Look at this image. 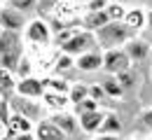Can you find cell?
<instances>
[{
	"label": "cell",
	"mask_w": 152,
	"mask_h": 140,
	"mask_svg": "<svg viewBox=\"0 0 152 140\" xmlns=\"http://www.w3.org/2000/svg\"><path fill=\"white\" fill-rule=\"evenodd\" d=\"M145 28L152 33V9H148V26H145Z\"/></svg>",
	"instance_id": "obj_34"
},
{
	"label": "cell",
	"mask_w": 152,
	"mask_h": 140,
	"mask_svg": "<svg viewBox=\"0 0 152 140\" xmlns=\"http://www.w3.org/2000/svg\"><path fill=\"white\" fill-rule=\"evenodd\" d=\"M68 98H70L73 105H80L82 100L89 98V86H84V84H73L70 91H68Z\"/></svg>",
	"instance_id": "obj_22"
},
{
	"label": "cell",
	"mask_w": 152,
	"mask_h": 140,
	"mask_svg": "<svg viewBox=\"0 0 152 140\" xmlns=\"http://www.w3.org/2000/svg\"><path fill=\"white\" fill-rule=\"evenodd\" d=\"M23 40L28 44H35V47H49V42L54 40V33L42 17H35V19H28V23H26Z\"/></svg>",
	"instance_id": "obj_3"
},
{
	"label": "cell",
	"mask_w": 152,
	"mask_h": 140,
	"mask_svg": "<svg viewBox=\"0 0 152 140\" xmlns=\"http://www.w3.org/2000/svg\"><path fill=\"white\" fill-rule=\"evenodd\" d=\"M10 105H12L14 112L26 115L28 119H40L45 115V107L38 103V98H23V96L17 94V98H10Z\"/></svg>",
	"instance_id": "obj_8"
},
{
	"label": "cell",
	"mask_w": 152,
	"mask_h": 140,
	"mask_svg": "<svg viewBox=\"0 0 152 140\" xmlns=\"http://www.w3.org/2000/svg\"><path fill=\"white\" fill-rule=\"evenodd\" d=\"M110 0H89L87 2V12H98V9H105Z\"/></svg>",
	"instance_id": "obj_30"
},
{
	"label": "cell",
	"mask_w": 152,
	"mask_h": 140,
	"mask_svg": "<svg viewBox=\"0 0 152 140\" xmlns=\"http://www.w3.org/2000/svg\"><path fill=\"white\" fill-rule=\"evenodd\" d=\"M89 110H98V103H96L91 96H89L87 100H82L80 105H75V112H77V115H80V112H89Z\"/></svg>",
	"instance_id": "obj_29"
},
{
	"label": "cell",
	"mask_w": 152,
	"mask_h": 140,
	"mask_svg": "<svg viewBox=\"0 0 152 140\" xmlns=\"http://www.w3.org/2000/svg\"><path fill=\"white\" fill-rule=\"evenodd\" d=\"M5 128H7V136H12V138L19 136V133H31L33 131V119H28L21 112H12V117L5 124Z\"/></svg>",
	"instance_id": "obj_12"
},
{
	"label": "cell",
	"mask_w": 152,
	"mask_h": 140,
	"mask_svg": "<svg viewBox=\"0 0 152 140\" xmlns=\"http://www.w3.org/2000/svg\"><path fill=\"white\" fill-rule=\"evenodd\" d=\"M33 133H35L38 140H66V133H63L52 119H40Z\"/></svg>",
	"instance_id": "obj_11"
},
{
	"label": "cell",
	"mask_w": 152,
	"mask_h": 140,
	"mask_svg": "<svg viewBox=\"0 0 152 140\" xmlns=\"http://www.w3.org/2000/svg\"><path fill=\"white\" fill-rule=\"evenodd\" d=\"M45 82L40 80V77H35V75H28V77H21L19 82H17V86H14V94H19V96H23V98H42L45 96Z\"/></svg>",
	"instance_id": "obj_7"
},
{
	"label": "cell",
	"mask_w": 152,
	"mask_h": 140,
	"mask_svg": "<svg viewBox=\"0 0 152 140\" xmlns=\"http://www.w3.org/2000/svg\"><path fill=\"white\" fill-rule=\"evenodd\" d=\"M124 23H126V28L131 33H138V30H143L148 26V12L143 7H129L126 14H124Z\"/></svg>",
	"instance_id": "obj_13"
},
{
	"label": "cell",
	"mask_w": 152,
	"mask_h": 140,
	"mask_svg": "<svg viewBox=\"0 0 152 140\" xmlns=\"http://www.w3.org/2000/svg\"><path fill=\"white\" fill-rule=\"evenodd\" d=\"M14 140H38L35 138V133L31 136V133H19V136H14Z\"/></svg>",
	"instance_id": "obj_33"
},
{
	"label": "cell",
	"mask_w": 152,
	"mask_h": 140,
	"mask_svg": "<svg viewBox=\"0 0 152 140\" xmlns=\"http://www.w3.org/2000/svg\"><path fill=\"white\" fill-rule=\"evenodd\" d=\"M26 23H28V14H23L19 9H14V7H7V5L0 9V26H2V30L23 33Z\"/></svg>",
	"instance_id": "obj_6"
},
{
	"label": "cell",
	"mask_w": 152,
	"mask_h": 140,
	"mask_svg": "<svg viewBox=\"0 0 152 140\" xmlns=\"http://www.w3.org/2000/svg\"><path fill=\"white\" fill-rule=\"evenodd\" d=\"M140 126L148 128V131H152V107H148V110L140 115Z\"/></svg>",
	"instance_id": "obj_31"
},
{
	"label": "cell",
	"mask_w": 152,
	"mask_h": 140,
	"mask_svg": "<svg viewBox=\"0 0 152 140\" xmlns=\"http://www.w3.org/2000/svg\"><path fill=\"white\" fill-rule=\"evenodd\" d=\"M75 68L82 73H96V70H103V54H101V47L91 49L87 54H80L75 59Z\"/></svg>",
	"instance_id": "obj_9"
},
{
	"label": "cell",
	"mask_w": 152,
	"mask_h": 140,
	"mask_svg": "<svg viewBox=\"0 0 152 140\" xmlns=\"http://www.w3.org/2000/svg\"><path fill=\"white\" fill-rule=\"evenodd\" d=\"M131 68V56L126 54L124 47H117V49H108L103 54V70L108 75H122Z\"/></svg>",
	"instance_id": "obj_5"
},
{
	"label": "cell",
	"mask_w": 152,
	"mask_h": 140,
	"mask_svg": "<svg viewBox=\"0 0 152 140\" xmlns=\"http://www.w3.org/2000/svg\"><path fill=\"white\" fill-rule=\"evenodd\" d=\"M21 56H23L21 33L2 30V35H0V68H10V70L17 73Z\"/></svg>",
	"instance_id": "obj_2"
},
{
	"label": "cell",
	"mask_w": 152,
	"mask_h": 140,
	"mask_svg": "<svg viewBox=\"0 0 152 140\" xmlns=\"http://www.w3.org/2000/svg\"><path fill=\"white\" fill-rule=\"evenodd\" d=\"M31 70H33V63H31V59L28 56H21V61H19V68H17V77H28L31 75Z\"/></svg>",
	"instance_id": "obj_28"
},
{
	"label": "cell",
	"mask_w": 152,
	"mask_h": 140,
	"mask_svg": "<svg viewBox=\"0 0 152 140\" xmlns=\"http://www.w3.org/2000/svg\"><path fill=\"white\" fill-rule=\"evenodd\" d=\"M103 119H105V112H101V110H89V112H80V115H77L80 128H82L84 133H98Z\"/></svg>",
	"instance_id": "obj_10"
},
{
	"label": "cell",
	"mask_w": 152,
	"mask_h": 140,
	"mask_svg": "<svg viewBox=\"0 0 152 140\" xmlns=\"http://www.w3.org/2000/svg\"><path fill=\"white\" fill-rule=\"evenodd\" d=\"M5 5H7V0H0V9H2V7H5Z\"/></svg>",
	"instance_id": "obj_36"
},
{
	"label": "cell",
	"mask_w": 152,
	"mask_h": 140,
	"mask_svg": "<svg viewBox=\"0 0 152 140\" xmlns=\"http://www.w3.org/2000/svg\"><path fill=\"white\" fill-rule=\"evenodd\" d=\"M0 35H2V26H0Z\"/></svg>",
	"instance_id": "obj_37"
},
{
	"label": "cell",
	"mask_w": 152,
	"mask_h": 140,
	"mask_svg": "<svg viewBox=\"0 0 152 140\" xmlns=\"http://www.w3.org/2000/svg\"><path fill=\"white\" fill-rule=\"evenodd\" d=\"M42 105L47 107V110H66L68 105H70V98H68V94H61V91H45V96H42Z\"/></svg>",
	"instance_id": "obj_17"
},
{
	"label": "cell",
	"mask_w": 152,
	"mask_h": 140,
	"mask_svg": "<svg viewBox=\"0 0 152 140\" xmlns=\"http://www.w3.org/2000/svg\"><path fill=\"white\" fill-rule=\"evenodd\" d=\"M56 73H66V70H70V68H75V56H70V54H63L61 52V56L56 59Z\"/></svg>",
	"instance_id": "obj_25"
},
{
	"label": "cell",
	"mask_w": 152,
	"mask_h": 140,
	"mask_svg": "<svg viewBox=\"0 0 152 140\" xmlns=\"http://www.w3.org/2000/svg\"><path fill=\"white\" fill-rule=\"evenodd\" d=\"M150 56H152V54H150Z\"/></svg>",
	"instance_id": "obj_38"
},
{
	"label": "cell",
	"mask_w": 152,
	"mask_h": 140,
	"mask_svg": "<svg viewBox=\"0 0 152 140\" xmlns=\"http://www.w3.org/2000/svg\"><path fill=\"white\" fill-rule=\"evenodd\" d=\"M17 73L14 70H10V68H0V91H14V86H17Z\"/></svg>",
	"instance_id": "obj_18"
},
{
	"label": "cell",
	"mask_w": 152,
	"mask_h": 140,
	"mask_svg": "<svg viewBox=\"0 0 152 140\" xmlns=\"http://www.w3.org/2000/svg\"><path fill=\"white\" fill-rule=\"evenodd\" d=\"M91 49H98V42H96V33L91 30H84V28H80L75 35L70 38L68 42H63L61 44V52L63 54H70V56H80V54H87V52H91Z\"/></svg>",
	"instance_id": "obj_4"
},
{
	"label": "cell",
	"mask_w": 152,
	"mask_h": 140,
	"mask_svg": "<svg viewBox=\"0 0 152 140\" xmlns=\"http://www.w3.org/2000/svg\"><path fill=\"white\" fill-rule=\"evenodd\" d=\"M89 96H91L96 103H105V98H108V91L103 89V84H94V86H89Z\"/></svg>",
	"instance_id": "obj_27"
},
{
	"label": "cell",
	"mask_w": 152,
	"mask_h": 140,
	"mask_svg": "<svg viewBox=\"0 0 152 140\" xmlns=\"http://www.w3.org/2000/svg\"><path fill=\"white\" fill-rule=\"evenodd\" d=\"M119 2H124V5H136V2H143V0H119Z\"/></svg>",
	"instance_id": "obj_35"
},
{
	"label": "cell",
	"mask_w": 152,
	"mask_h": 140,
	"mask_svg": "<svg viewBox=\"0 0 152 140\" xmlns=\"http://www.w3.org/2000/svg\"><path fill=\"white\" fill-rule=\"evenodd\" d=\"M7 7H14L23 14H33L38 12V0H7Z\"/></svg>",
	"instance_id": "obj_23"
},
{
	"label": "cell",
	"mask_w": 152,
	"mask_h": 140,
	"mask_svg": "<svg viewBox=\"0 0 152 140\" xmlns=\"http://www.w3.org/2000/svg\"><path fill=\"white\" fill-rule=\"evenodd\" d=\"M94 140H119L115 133H101V136H96Z\"/></svg>",
	"instance_id": "obj_32"
},
{
	"label": "cell",
	"mask_w": 152,
	"mask_h": 140,
	"mask_svg": "<svg viewBox=\"0 0 152 140\" xmlns=\"http://www.w3.org/2000/svg\"><path fill=\"white\" fill-rule=\"evenodd\" d=\"M105 23H110L108 12H105V9H98V12H87V14H84V19H82V28L96 33V30H101Z\"/></svg>",
	"instance_id": "obj_16"
},
{
	"label": "cell",
	"mask_w": 152,
	"mask_h": 140,
	"mask_svg": "<svg viewBox=\"0 0 152 140\" xmlns=\"http://www.w3.org/2000/svg\"><path fill=\"white\" fill-rule=\"evenodd\" d=\"M136 38V33H131L129 28H126V23L124 21H110V23H105L101 30H96V42H98V47L101 49H117V47H124L126 42Z\"/></svg>",
	"instance_id": "obj_1"
},
{
	"label": "cell",
	"mask_w": 152,
	"mask_h": 140,
	"mask_svg": "<svg viewBox=\"0 0 152 140\" xmlns=\"http://www.w3.org/2000/svg\"><path fill=\"white\" fill-rule=\"evenodd\" d=\"M119 128H122V124H119V119L115 117V115H105V119H103V124H101V131L98 133H119Z\"/></svg>",
	"instance_id": "obj_24"
},
{
	"label": "cell",
	"mask_w": 152,
	"mask_h": 140,
	"mask_svg": "<svg viewBox=\"0 0 152 140\" xmlns=\"http://www.w3.org/2000/svg\"><path fill=\"white\" fill-rule=\"evenodd\" d=\"M45 89L47 91H61V94H68L70 91V86L73 84H68V80H63V77H45Z\"/></svg>",
	"instance_id": "obj_19"
},
{
	"label": "cell",
	"mask_w": 152,
	"mask_h": 140,
	"mask_svg": "<svg viewBox=\"0 0 152 140\" xmlns=\"http://www.w3.org/2000/svg\"><path fill=\"white\" fill-rule=\"evenodd\" d=\"M49 119L56 124L58 128L66 133V136H70V133H75L77 126H80V121H77V115H73V112H66V110H58V112H54Z\"/></svg>",
	"instance_id": "obj_14"
},
{
	"label": "cell",
	"mask_w": 152,
	"mask_h": 140,
	"mask_svg": "<svg viewBox=\"0 0 152 140\" xmlns=\"http://www.w3.org/2000/svg\"><path fill=\"white\" fill-rule=\"evenodd\" d=\"M124 49H126V54L131 56V61H143L152 54V47L145 40H140V38H131V40L124 44Z\"/></svg>",
	"instance_id": "obj_15"
},
{
	"label": "cell",
	"mask_w": 152,
	"mask_h": 140,
	"mask_svg": "<svg viewBox=\"0 0 152 140\" xmlns=\"http://www.w3.org/2000/svg\"><path fill=\"white\" fill-rule=\"evenodd\" d=\"M126 9H129V7H124V2H119V0H110L108 7H105V12H108L110 21H124Z\"/></svg>",
	"instance_id": "obj_20"
},
{
	"label": "cell",
	"mask_w": 152,
	"mask_h": 140,
	"mask_svg": "<svg viewBox=\"0 0 152 140\" xmlns=\"http://www.w3.org/2000/svg\"><path fill=\"white\" fill-rule=\"evenodd\" d=\"M61 2H63V0H38V12L40 14H49V12L56 9Z\"/></svg>",
	"instance_id": "obj_26"
},
{
	"label": "cell",
	"mask_w": 152,
	"mask_h": 140,
	"mask_svg": "<svg viewBox=\"0 0 152 140\" xmlns=\"http://www.w3.org/2000/svg\"><path fill=\"white\" fill-rule=\"evenodd\" d=\"M103 89H105L108 96H113V98H117V96L124 94V86H122V82L117 80V75H108V77L103 80Z\"/></svg>",
	"instance_id": "obj_21"
}]
</instances>
